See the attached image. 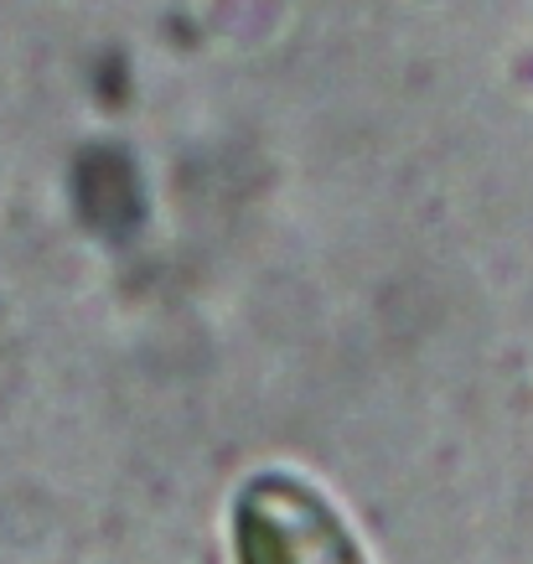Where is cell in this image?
I'll use <instances>...</instances> for the list:
<instances>
[{"mask_svg": "<svg viewBox=\"0 0 533 564\" xmlns=\"http://www.w3.org/2000/svg\"><path fill=\"white\" fill-rule=\"evenodd\" d=\"M239 564H362L322 497L301 481L270 477L239 508Z\"/></svg>", "mask_w": 533, "mask_h": 564, "instance_id": "cell-1", "label": "cell"}]
</instances>
